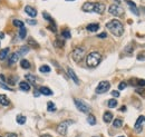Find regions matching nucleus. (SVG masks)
<instances>
[{"label": "nucleus", "instance_id": "obj_41", "mask_svg": "<svg viewBox=\"0 0 145 137\" xmlns=\"http://www.w3.org/2000/svg\"><path fill=\"white\" fill-rule=\"evenodd\" d=\"M6 137H17V134H15V133H8L7 135H6Z\"/></svg>", "mask_w": 145, "mask_h": 137}, {"label": "nucleus", "instance_id": "obj_48", "mask_svg": "<svg viewBox=\"0 0 145 137\" xmlns=\"http://www.w3.org/2000/svg\"><path fill=\"white\" fill-rule=\"evenodd\" d=\"M118 137H124V136H118Z\"/></svg>", "mask_w": 145, "mask_h": 137}, {"label": "nucleus", "instance_id": "obj_26", "mask_svg": "<svg viewBox=\"0 0 145 137\" xmlns=\"http://www.w3.org/2000/svg\"><path fill=\"white\" fill-rule=\"evenodd\" d=\"M12 24H13V26H15V27H18V28L25 27V24H24V21H21V20H18V19H15V20L12 21Z\"/></svg>", "mask_w": 145, "mask_h": 137}, {"label": "nucleus", "instance_id": "obj_19", "mask_svg": "<svg viewBox=\"0 0 145 137\" xmlns=\"http://www.w3.org/2000/svg\"><path fill=\"white\" fill-rule=\"evenodd\" d=\"M28 51H29V47H28V46H22V47L19 48L18 54L20 55V56H25V55L28 54Z\"/></svg>", "mask_w": 145, "mask_h": 137}, {"label": "nucleus", "instance_id": "obj_13", "mask_svg": "<svg viewBox=\"0 0 145 137\" xmlns=\"http://www.w3.org/2000/svg\"><path fill=\"white\" fill-rule=\"evenodd\" d=\"M20 58V55L18 54V51L17 52H13L12 55H11V57H10V59H9V66H12V65H15V64L18 61V59Z\"/></svg>", "mask_w": 145, "mask_h": 137}, {"label": "nucleus", "instance_id": "obj_18", "mask_svg": "<svg viewBox=\"0 0 145 137\" xmlns=\"http://www.w3.org/2000/svg\"><path fill=\"white\" fill-rule=\"evenodd\" d=\"M19 88H20L21 90H24V91H29L30 86L27 82H21L20 84H19Z\"/></svg>", "mask_w": 145, "mask_h": 137}, {"label": "nucleus", "instance_id": "obj_16", "mask_svg": "<svg viewBox=\"0 0 145 137\" xmlns=\"http://www.w3.org/2000/svg\"><path fill=\"white\" fill-rule=\"evenodd\" d=\"M38 90L40 91V94H43V95H46V96H50V95H52V91L50 90V89L48 87H40V88H38Z\"/></svg>", "mask_w": 145, "mask_h": 137}, {"label": "nucleus", "instance_id": "obj_23", "mask_svg": "<svg viewBox=\"0 0 145 137\" xmlns=\"http://www.w3.org/2000/svg\"><path fill=\"white\" fill-rule=\"evenodd\" d=\"M26 35H27L26 28H25V27L19 28V37H20V39H25V38H26Z\"/></svg>", "mask_w": 145, "mask_h": 137}, {"label": "nucleus", "instance_id": "obj_12", "mask_svg": "<svg viewBox=\"0 0 145 137\" xmlns=\"http://www.w3.org/2000/svg\"><path fill=\"white\" fill-rule=\"evenodd\" d=\"M67 71H68V75L70 76V78L74 80V83L76 84V85H79V79H78V77L76 76V74H75L74 70H72L70 67H68V68H67Z\"/></svg>", "mask_w": 145, "mask_h": 137}, {"label": "nucleus", "instance_id": "obj_46", "mask_svg": "<svg viewBox=\"0 0 145 137\" xmlns=\"http://www.w3.org/2000/svg\"><path fill=\"white\" fill-rule=\"evenodd\" d=\"M121 110L122 111H126V107H125V106H123V107L121 108Z\"/></svg>", "mask_w": 145, "mask_h": 137}, {"label": "nucleus", "instance_id": "obj_2", "mask_svg": "<svg viewBox=\"0 0 145 137\" xmlns=\"http://www.w3.org/2000/svg\"><path fill=\"white\" fill-rule=\"evenodd\" d=\"M100 60H102V55L97 51H93L88 54L87 58H86V65L90 68H94V67L99 65Z\"/></svg>", "mask_w": 145, "mask_h": 137}, {"label": "nucleus", "instance_id": "obj_43", "mask_svg": "<svg viewBox=\"0 0 145 137\" xmlns=\"http://www.w3.org/2000/svg\"><path fill=\"white\" fill-rule=\"evenodd\" d=\"M33 95H35V96H36V97H37V96H39V95H40V91H39V90H38V89H37V90H36V91H35V94H33Z\"/></svg>", "mask_w": 145, "mask_h": 137}, {"label": "nucleus", "instance_id": "obj_34", "mask_svg": "<svg viewBox=\"0 0 145 137\" xmlns=\"http://www.w3.org/2000/svg\"><path fill=\"white\" fill-rule=\"evenodd\" d=\"M136 93L139 94L141 96L145 97V89H143V88H138V89H136Z\"/></svg>", "mask_w": 145, "mask_h": 137}, {"label": "nucleus", "instance_id": "obj_20", "mask_svg": "<svg viewBox=\"0 0 145 137\" xmlns=\"http://www.w3.org/2000/svg\"><path fill=\"white\" fill-rule=\"evenodd\" d=\"M9 54V48H5L0 51V60H5Z\"/></svg>", "mask_w": 145, "mask_h": 137}, {"label": "nucleus", "instance_id": "obj_3", "mask_svg": "<svg viewBox=\"0 0 145 137\" xmlns=\"http://www.w3.org/2000/svg\"><path fill=\"white\" fill-rule=\"evenodd\" d=\"M85 57V49L83 47H76L71 52V58L74 59V61L79 63L83 60V58Z\"/></svg>", "mask_w": 145, "mask_h": 137}, {"label": "nucleus", "instance_id": "obj_32", "mask_svg": "<svg viewBox=\"0 0 145 137\" xmlns=\"http://www.w3.org/2000/svg\"><path fill=\"white\" fill-rule=\"evenodd\" d=\"M43 16H44V18L46 19L47 21H49V22H54V20H52V18H51V17H50L47 12H43Z\"/></svg>", "mask_w": 145, "mask_h": 137}, {"label": "nucleus", "instance_id": "obj_35", "mask_svg": "<svg viewBox=\"0 0 145 137\" xmlns=\"http://www.w3.org/2000/svg\"><path fill=\"white\" fill-rule=\"evenodd\" d=\"M29 44L31 45V46L33 47V48H38V47H39V46H38V44L36 43V41H33L32 39H29Z\"/></svg>", "mask_w": 145, "mask_h": 137}, {"label": "nucleus", "instance_id": "obj_17", "mask_svg": "<svg viewBox=\"0 0 145 137\" xmlns=\"http://www.w3.org/2000/svg\"><path fill=\"white\" fill-rule=\"evenodd\" d=\"M103 119H104L105 123H111L112 119H113V114L111 111H105L104 116H103Z\"/></svg>", "mask_w": 145, "mask_h": 137}, {"label": "nucleus", "instance_id": "obj_10", "mask_svg": "<svg viewBox=\"0 0 145 137\" xmlns=\"http://www.w3.org/2000/svg\"><path fill=\"white\" fill-rule=\"evenodd\" d=\"M25 11H26V13L28 16L32 17V18H35V17L37 16V10H36L35 8L30 7V6H26V7H25Z\"/></svg>", "mask_w": 145, "mask_h": 137}, {"label": "nucleus", "instance_id": "obj_7", "mask_svg": "<svg viewBox=\"0 0 145 137\" xmlns=\"http://www.w3.org/2000/svg\"><path fill=\"white\" fill-rule=\"evenodd\" d=\"M111 87V84L107 82V80H103L98 84V86L96 87V94H104L106 91H108V89Z\"/></svg>", "mask_w": 145, "mask_h": 137}, {"label": "nucleus", "instance_id": "obj_37", "mask_svg": "<svg viewBox=\"0 0 145 137\" xmlns=\"http://www.w3.org/2000/svg\"><path fill=\"white\" fill-rule=\"evenodd\" d=\"M0 87H2V88H5V89H7V90H12L10 87H8L6 84H2V83H0Z\"/></svg>", "mask_w": 145, "mask_h": 137}, {"label": "nucleus", "instance_id": "obj_8", "mask_svg": "<svg viewBox=\"0 0 145 137\" xmlns=\"http://www.w3.org/2000/svg\"><path fill=\"white\" fill-rule=\"evenodd\" d=\"M105 5L103 2H94V8H93V12H96L98 15H102L105 11Z\"/></svg>", "mask_w": 145, "mask_h": 137}, {"label": "nucleus", "instance_id": "obj_11", "mask_svg": "<svg viewBox=\"0 0 145 137\" xmlns=\"http://www.w3.org/2000/svg\"><path fill=\"white\" fill-rule=\"evenodd\" d=\"M126 4L130 6V8H131V11L134 13L135 16H138L139 15V11L137 9V7H136V5L134 4V2H132L131 0H126Z\"/></svg>", "mask_w": 145, "mask_h": 137}, {"label": "nucleus", "instance_id": "obj_39", "mask_svg": "<svg viewBox=\"0 0 145 137\" xmlns=\"http://www.w3.org/2000/svg\"><path fill=\"white\" fill-rule=\"evenodd\" d=\"M97 37H98V38H106V37H107V33H106V32H102V33H99Z\"/></svg>", "mask_w": 145, "mask_h": 137}, {"label": "nucleus", "instance_id": "obj_9", "mask_svg": "<svg viewBox=\"0 0 145 137\" xmlns=\"http://www.w3.org/2000/svg\"><path fill=\"white\" fill-rule=\"evenodd\" d=\"M144 122V117L143 116H139L137 118V121H136L135 123V126H134V128H135L136 132H142V129H143V127H142V124H143Z\"/></svg>", "mask_w": 145, "mask_h": 137}, {"label": "nucleus", "instance_id": "obj_24", "mask_svg": "<svg viewBox=\"0 0 145 137\" xmlns=\"http://www.w3.org/2000/svg\"><path fill=\"white\" fill-rule=\"evenodd\" d=\"M20 66H21V68H24V69H29V68H30L29 61L26 60V59H22V60L20 61Z\"/></svg>", "mask_w": 145, "mask_h": 137}, {"label": "nucleus", "instance_id": "obj_14", "mask_svg": "<svg viewBox=\"0 0 145 137\" xmlns=\"http://www.w3.org/2000/svg\"><path fill=\"white\" fill-rule=\"evenodd\" d=\"M10 104V100L6 95H0V105L1 106H8Z\"/></svg>", "mask_w": 145, "mask_h": 137}, {"label": "nucleus", "instance_id": "obj_40", "mask_svg": "<svg viewBox=\"0 0 145 137\" xmlns=\"http://www.w3.org/2000/svg\"><path fill=\"white\" fill-rule=\"evenodd\" d=\"M112 95H113L114 97H119V91L114 90V91H112Z\"/></svg>", "mask_w": 145, "mask_h": 137}, {"label": "nucleus", "instance_id": "obj_47", "mask_svg": "<svg viewBox=\"0 0 145 137\" xmlns=\"http://www.w3.org/2000/svg\"><path fill=\"white\" fill-rule=\"evenodd\" d=\"M66 1H75V0H66Z\"/></svg>", "mask_w": 145, "mask_h": 137}, {"label": "nucleus", "instance_id": "obj_15", "mask_svg": "<svg viewBox=\"0 0 145 137\" xmlns=\"http://www.w3.org/2000/svg\"><path fill=\"white\" fill-rule=\"evenodd\" d=\"M86 28H87L88 31H90V32H96L97 30L99 29V25H98V24H89Z\"/></svg>", "mask_w": 145, "mask_h": 137}, {"label": "nucleus", "instance_id": "obj_36", "mask_svg": "<svg viewBox=\"0 0 145 137\" xmlns=\"http://www.w3.org/2000/svg\"><path fill=\"white\" fill-rule=\"evenodd\" d=\"M138 86H145V79H137V82H136Z\"/></svg>", "mask_w": 145, "mask_h": 137}, {"label": "nucleus", "instance_id": "obj_31", "mask_svg": "<svg viewBox=\"0 0 145 137\" xmlns=\"http://www.w3.org/2000/svg\"><path fill=\"white\" fill-rule=\"evenodd\" d=\"M61 36H63L64 38H66V39H69L71 37L70 36V31H69V30H64L63 32H61Z\"/></svg>", "mask_w": 145, "mask_h": 137}, {"label": "nucleus", "instance_id": "obj_6", "mask_svg": "<svg viewBox=\"0 0 145 137\" xmlns=\"http://www.w3.org/2000/svg\"><path fill=\"white\" fill-rule=\"evenodd\" d=\"M74 103H75V105H76L77 109L80 110L82 113L87 114V113L90 111V107H89L87 104H85L83 100H80V99H74Z\"/></svg>", "mask_w": 145, "mask_h": 137}, {"label": "nucleus", "instance_id": "obj_21", "mask_svg": "<svg viewBox=\"0 0 145 137\" xmlns=\"http://www.w3.org/2000/svg\"><path fill=\"white\" fill-rule=\"evenodd\" d=\"M26 79L29 82L30 84H31L32 86H35L36 84H37V82H36V77L33 76V75H30V74H28V75H26Z\"/></svg>", "mask_w": 145, "mask_h": 137}, {"label": "nucleus", "instance_id": "obj_49", "mask_svg": "<svg viewBox=\"0 0 145 137\" xmlns=\"http://www.w3.org/2000/svg\"><path fill=\"white\" fill-rule=\"evenodd\" d=\"M144 121H145V117H144Z\"/></svg>", "mask_w": 145, "mask_h": 137}, {"label": "nucleus", "instance_id": "obj_25", "mask_svg": "<svg viewBox=\"0 0 145 137\" xmlns=\"http://www.w3.org/2000/svg\"><path fill=\"white\" fill-rule=\"evenodd\" d=\"M39 71L44 72V74H48L50 71V67L47 66V65H43V66H40V68H39Z\"/></svg>", "mask_w": 145, "mask_h": 137}, {"label": "nucleus", "instance_id": "obj_28", "mask_svg": "<svg viewBox=\"0 0 145 137\" xmlns=\"http://www.w3.org/2000/svg\"><path fill=\"white\" fill-rule=\"evenodd\" d=\"M117 106V100L116 99H110L108 100V107L110 108H115Z\"/></svg>", "mask_w": 145, "mask_h": 137}, {"label": "nucleus", "instance_id": "obj_44", "mask_svg": "<svg viewBox=\"0 0 145 137\" xmlns=\"http://www.w3.org/2000/svg\"><path fill=\"white\" fill-rule=\"evenodd\" d=\"M5 38V33L4 32H0V39H4Z\"/></svg>", "mask_w": 145, "mask_h": 137}, {"label": "nucleus", "instance_id": "obj_1", "mask_svg": "<svg viewBox=\"0 0 145 137\" xmlns=\"http://www.w3.org/2000/svg\"><path fill=\"white\" fill-rule=\"evenodd\" d=\"M106 28H107L110 31L113 33L116 37H121L124 32V27H123L122 22L119 20H116V19H113V20L108 21L106 24Z\"/></svg>", "mask_w": 145, "mask_h": 137}, {"label": "nucleus", "instance_id": "obj_33", "mask_svg": "<svg viewBox=\"0 0 145 137\" xmlns=\"http://www.w3.org/2000/svg\"><path fill=\"white\" fill-rule=\"evenodd\" d=\"M126 86H127L126 83H125V82H122V83L118 85V89H119V90H124V89L126 88Z\"/></svg>", "mask_w": 145, "mask_h": 137}, {"label": "nucleus", "instance_id": "obj_45", "mask_svg": "<svg viewBox=\"0 0 145 137\" xmlns=\"http://www.w3.org/2000/svg\"><path fill=\"white\" fill-rule=\"evenodd\" d=\"M40 137H51V136L48 135V134H44V135H41Z\"/></svg>", "mask_w": 145, "mask_h": 137}, {"label": "nucleus", "instance_id": "obj_42", "mask_svg": "<svg viewBox=\"0 0 145 137\" xmlns=\"http://www.w3.org/2000/svg\"><path fill=\"white\" fill-rule=\"evenodd\" d=\"M137 59H138V60H145V56L138 55V56H137Z\"/></svg>", "mask_w": 145, "mask_h": 137}, {"label": "nucleus", "instance_id": "obj_38", "mask_svg": "<svg viewBox=\"0 0 145 137\" xmlns=\"http://www.w3.org/2000/svg\"><path fill=\"white\" fill-rule=\"evenodd\" d=\"M27 24H29V25H36V24H37V21L33 20V19H28Z\"/></svg>", "mask_w": 145, "mask_h": 137}, {"label": "nucleus", "instance_id": "obj_29", "mask_svg": "<svg viewBox=\"0 0 145 137\" xmlns=\"http://www.w3.org/2000/svg\"><path fill=\"white\" fill-rule=\"evenodd\" d=\"M122 125H123L122 119H115V121L113 122V126L115 127V128H119V127H122Z\"/></svg>", "mask_w": 145, "mask_h": 137}, {"label": "nucleus", "instance_id": "obj_5", "mask_svg": "<svg viewBox=\"0 0 145 137\" xmlns=\"http://www.w3.org/2000/svg\"><path fill=\"white\" fill-rule=\"evenodd\" d=\"M72 121H64V122H61L59 125L57 126V133L59 134V135L61 136H65L66 134H67V129H68V126L70 124H72Z\"/></svg>", "mask_w": 145, "mask_h": 137}, {"label": "nucleus", "instance_id": "obj_22", "mask_svg": "<svg viewBox=\"0 0 145 137\" xmlns=\"http://www.w3.org/2000/svg\"><path fill=\"white\" fill-rule=\"evenodd\" d=\"M16 121H17V123H18L19 125H24L25 123H26V116L18 115V116H17V118H16Z\"/></svg>", "mask_w": 145, "mask_h": 137}, {"label": "nucleus", "instance_id": "obj_4", "mask_svg": "<svg viewBox=\"0 0 145 137\" xmlns=\"http://www.w3.org/2000/svg\"><path fill=\"white\" fill-rule=\"evenodd\" d=\"M108 12H110L111 15H113V16L119 17V16H122L123 13H124V9H123L118 4H113V5L110 6V8H108Z\"/></svg>", "mask_w": 145, "mask_h": 137}, {"label": "nucleus", "instance_id": "obj_30", "mask_svg": "<svg viewBox=\"0 0 145 137\" xmlns=\"http://www.w3.org/2000/svg\"><path fill=\"white\" fill-rule=\"evenodd\" d=\"M47 106H48V111H55L56 110V106L52 102H48V104H47Z\"/></svg>", "mask_w": 145, "mask_h": 137}, {"label": "nucleus", "instance_id": "obj_50", "mask_svg": "<svg viewBox=\"0 0 145 137\" xmlns=\"http://www.w3.org/2000/svg\"><path fill=\"white\" fill-rule=\"evenodd\" d=\"M0 137H1V136H0Z\"/></svg>", "mask_w": 145, "mask_h": 137}, {"label": "nucleus", "instance_id": "obj_27", "mask_svg": "<svg viewBox=\"0 0 145 137\" xmlns=\"http://www.w3.org/2000/svg\"><path fill=\"white\" fill-rule=\"evenodd\" d=\"M87 122H88L89 125H95L96 124V118H95L94 115H89L87 117Z\"/></svg>", "mask_w": 145, "mask_h": 137}]
</instances>
